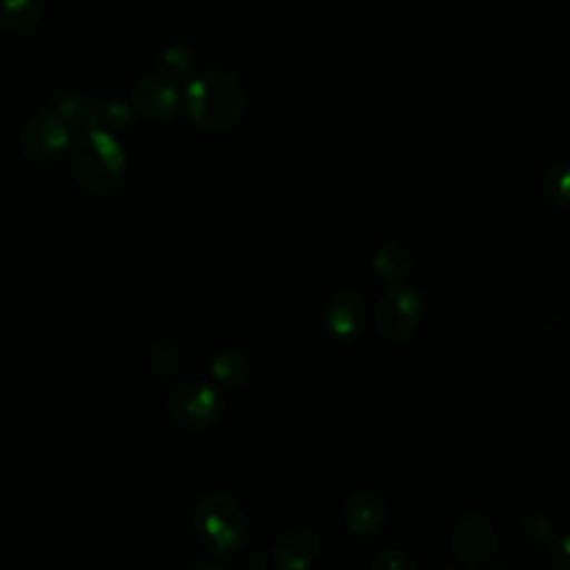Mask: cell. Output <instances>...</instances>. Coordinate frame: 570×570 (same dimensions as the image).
<instances>
[{
    "label": "cell",
    "instance_id": "1",
    "mask_svg": "<svg viewBox=\"0 0 570 570\" xmlns=\"http://www.w3.org/2000/svg\"><path fill=\"white\" fill-rule=\"evenodd\" d=\"M187 109L196 127L223 134L238 125L245 111V91L227 71H205L187 89Z\"/></svg>",
    "mask_w": 570,
    "mask_h": 570
},
{
    "label": "cell",
    "instance_id": "2",
    "mask_svg": "<svg viewBox=\"0 0 570 570\" xmlns=\"http://www.w3.org/2000/svg\"><path fill=\"white\" fill-rule=\"evenodd\" d=\"M125 174V151L111 131L94 127L78 134L73 147V176L91 196L111 194Z\"/></svg>",
    "mask_w": 570,
    "mask_h": 570
},
{
    "label": "cell",
    "instance_id": "3",
    "mask_svg": "<svg viewBox=\"0 0 570 570\" xmlns=\"http://www.w3.org/2000/svg\"><path fill=\"white\" fill-rule=\"evenodd\" d=\"M194 530L198 541L216 554H232L247 541V519L227 494H207L198 501Z\"/></svg>",
    "mask_w": 570,
    "mask_h": 570
},
{
    "label": "cell",
    "instance_id": "4",
    "mask_svg": "<svg viewBox=\"0 0 570 570\" xmlns=\"http://www.w3.org/2000/svg\"><path fill=\"white\" fill-rule=\"evenodd\" d=\"M223 410L225 403L218 387L205 381H191L176 387L167 401L171 421L189 432H200L216 425L223 416Z\"/></svg>",
    "mask_w": 570,
    "mask_h": 570
},
{
    "label": "cell",
    "instance_id": "5",
    "mask_svg": "<svg viewBox=\"0 0 570 570\" xmlns=\"http://www.w3.org/2000/svg\"><path fill=\"white\" fill-rule=\"evenodd\" d=\"M423 301L410 285L390 287L376 307V330L387 341H403L419 327Z\"/></svg>",
    "mask_w": 570,
    "mask_h": 570
},
{
    "label": "cell",
    "instance_id": "6",
    "mask_svg": "<svg viewBox=\"0 0 570 570\" xmlns=\"http://www.w3.org/2000/svg\"><path fill=\"white\" fill-rule=\"evenodd\" d=\"M450 548L454 557L465 566H483L492 559L497 548V534L488 517L476 510L465 512L452 528Z\"/></svg>",
    "mask_w": 570,
    "mask_h": 570
},
{
    "label": "cell",
    "instance_id": "7",
    "mask_svg": "<svg viewBox=\"0 0 570 570\" xmlns=\"http://www.w3.org/2000/svg\"><path fill=\"white\" fill-rule=\"evenodd\" d=\"M69 140H71L69 127L56 114H42L31 118L20 129L18 145L27 158L36 163H49L65 151Z\"/></svg>",
    "mask_w": 570,
    "mask_h": 570
},
{
    "label": "cell",
    "instance_id": "8",
    "mask_svg": "<svg viewBox=\"0 0 570 570\" xmlns=\"http://www.w3.org/2000/svg\"><path fill=\"white\" fill-rule=\"evenodd\" d=\"M318 554V534L309 525H292L283 530L272 548L278 570H307Z\"/></svg>",
    "mask_w": 570,
    "mask_h": 570
},
{
    "label": "cell",
    "instance_id": "9",
    "mask_svg": "<svg viewBox=\"0 0 570 570\" xmlns=\"http://www.w3.org/2000/svg\"><path fill=\"white\" fill-rule=\"evenodd\" d=\"M134 107L149 120L165 122L171 120L178 114L180 107V96L178 89L160 78V76H147L142 78L136 89H134Z\"/></svg>",
    "mask_w": 570,
    "mask_h": 570
},
{
    "label": "cell",
    "instance_id": "10",
    "mask_svg": "<svg viewBox=\"0 0 570 570\" xmlns=\"http://www.w3.org/2000/svg\"><path fill=\"white\" fill-rule=\"evenodd\" d=\"M345 530L358 537L379 532L387 521V505L381 497L370 492H354L347 497L341 510Z\"/></svg>",
    "mask_w": 570,
    "mask_h": 570
},
{
    "label": "cell",
    "instance_id": "11",
    "mask_svg": "<svg viewBox=\"0 0 570 570\" xmlns=\"http://www.w3.org/2000/svg\"><path fill=\"white\" fill-rule=\"evenodd\" d=\"M365 303L356 292H336L325 305V325L336 338H354L365 325Z\"/></svg>",
    "mask_w": 570,
    "mask_h": 570
},
{
    "label": "cell",
    "instance_id": "12",
    "mask_svg": "<svg viewBox=\"0 0 570 570\" xmlns=\"http://www.w3.org/2000/svg\"><path fill=\"white\" fill-rule=\"evenodd\" d=\"M372 267L383 281H403L414 267V254L403 240H387L376 249Z\"/></svg>",
    "mask_w": 570,
    "mask_h": 570
},
{
    "label": "cell",
    "instance_id": "13",
    "mask_svg": "<svg viewBox=\"0 0 570 570\" xmlns=\"http://www.w3.org/2000/svg\"><path fill=\"white\" fill-rule=\"evenodd\" d=\"M100 107L94 100L85 98H62L56 102L53 114L69 127V131H87L100 127Z\"/></svg>",
    "mask_w": 570,
    "mask_h": 570
},
{
    "label": "cell",
    "instance_id": "14",
    "mask_svg": "<svg viewBox=\"0 0 570 570\" xmlns=\"http://www.w3.org/2000/svg\"><path fill=\"white\" fill-rule=\"evenodd\" d=\"M252 372L249 356L238 347H225L212 358V374L220 385L238 387Z\"/></svg>",
    "mask_w": 570,
    "mask_h": 570
},
{
    "label": "cell",
    "instance_id": "15",
    "mask_svg": "<svg viewBox=\"0 0 570 570\" xmlns=\"http://www.w3.org/2000/svg\"><path fill=\"white\" fill-rule=\"evenodd\" d=\"M40 20V0H0V27L11 33H27Z\"/></svg>",
    "mask_w": 570,
    "mask_h": 570
},
{
    "label": "cell",
    "instance_id": "16",
    "mask_svg": "<svg viewBox=\"0 0 570 570\" xmlns=\"http://www.w3.org/2000/svg\"><path fill=\"white\" fill-rule=\"evenodd\" d=\"M158 69L165 80H183L191 73L194 60L183 47H169L158 56Z\"/></svg>",
    "mask_w": 570,
    "mask_h": 570
},
{
    "label": "cell",
    "instance_id": "17",
    "mask_svg": "<svg viewBox=\"0 0 570 570\" xmlns=\"http://www.w3.org/2000/svg\"><path fill=\"white\" fill-rule=\"evenodd\" d=\"M543 191L546 196L559 205V207H566L570 196V174H568V167L566 165H554L548 169L546 178H543Z\"/></svg>",
    "mask_w": 570,
    "mask_h": 570
},
{
    "label": "cell",
    "instance_id": "18",
    "mask_svg": "<svg viewBox=\"0 0 570 570\" xmlns=\"http://www.w3.org/2000/svg\"><path fill=\"white\" fill-rule=\"evenodd\" d=\"M370 570H421L419 563L403 550H383L372 559Z\"/></svg>",
    "mask_w": 570,
    "mask_h": 570
},
{
    "label": "cell",
    "instance_id": "19",
    "mask_svg": "<svg viewBox=\"0 0 570 570\" xmlns=\"http://www.w3.org/2000/svg\"><path fill=\"white\" fill-rule=\"evenodd\" d=\"M131 125V109L125 102H107L100 107V129H127Z\"/></svg>",
    "mask_w": 570,
    "mask_h": 570
},
{
    "label": "cell",
    "instance_id": "20",
    "mask_svg": "<svg viewBox=\"0 0 570 570\" xmlns=\"http://www.w3.org/2000/svg\"><path fill=\"white\" fill-rule=\"evenodd\" d=\"M149 361H151V367L160 374H169L176 370L178 361H180V354L176 350V345L167 343V341H158L154 343L151 347V354H149Z\"/></svg>",
    "mask_w": 570,
    "mask_h": 570
},
{
    "label": "cell",
    "instance_id": "21",
    "mask_svg": "<svg viewBox=\"0 0 570 570\" xmlns=\"http://www.w3.org/2000/svg\"><path fill=\"white\" fill-rule=\"evenodd\" d=\"M550 530H552V523L543 517V514H528L525 519H523V532L530 537V539H534V541H539V539H546L548 534H550Z\"/></svg>",
    "mask_w": 570,
    "mask_h": 570
},
{
    "label": "cell",
    "instance_id": "22",
    "mask_svg": "<svg viewBox=\"0 0 570 570\" xmlns=\"http://www.w3.org/2000/svg\"><path fill=\"white\" fill-rule=\"evenodd\" d=\"M552 563L559 570H568V537H561L557 543H552Z\"/></svg>",
    "mask_w": 570,
    "mask_h": 570
},
{
    "label": "cell",
    "instance_id": "23",
    "mask_svg": "<svg viewBox=\"0 0 570 570\" xmlns=\"http://www.w3.org/2000/svg\"><path fill=\"white\" fill-rule=\"evenodd\" d=\"M191 570H227V568L223 563H218V561H200Z\"/></svg>",
    "mask_w": 570,
    "mask_h": 570
},
{
    "label": "cell",
    "instance_id": "24",
    "mask_svg": "<svg viewBox=\"0 0 570 570\" xmlns=\"http://www.w3.org/2000/svg\"><path fill=\"white\" fill-rule=\"evenodd\" d=\"M448 570H450V568H448Z\"/></svg>",
    "mask_w": 570,
    "mask_h": 570
}]
</instances>
